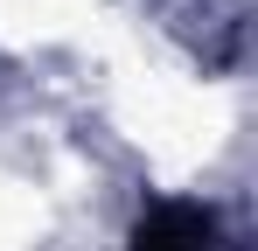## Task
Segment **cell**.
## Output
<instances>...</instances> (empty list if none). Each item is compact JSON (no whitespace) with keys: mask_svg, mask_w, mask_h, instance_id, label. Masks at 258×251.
<instances>
[{"mask_svg":"<svg viewBox=\"0 0 258 251\" xmlns=\"http://www.w3.org/2000/svg\"><path fill=\"white\" fill-rule=\"evenodd\" d=\"M126 251H244L230 230H223V216L210 203H181V196H161V203L140 209V223H133V244Z\"/></svg>","mask_w":258,"mask_h":251,"instance_id":"1","label":"cell"}]
</instances>
